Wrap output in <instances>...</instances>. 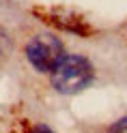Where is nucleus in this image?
<instances>
[{"instance_id": "f03ea898", "label": "nucleus", "mask_w": 127, "mask_h": 133, "mask_svg": "<svg viewBox=\"0 0 127 133\" xmlns=\"http://www.w3.org/2000/svg\"><path fill=\"white\" fill-rule=\"evenodd\" d=\"M26 58L39 73H52L56 64L65 58V47L58 37L50 35V32H41L28 41Z\"/></svg>"}, {"instance_id": "39448f33", "label": "nucleus", "mask_w": 127, "mask_h": 133, "mask_svg": "<svg viewBox=\"0 0 127 133\" xmlns=\"http://www.w3.org/2000/svg\"><path fill=\"white\" fill-rule=\"evenodd\" d=\"M30 133H52V131H50L45 124H37V127H32V131H30Z\"/></svg>"}, {"instance_id": "20e7f679", "label": "nucleus", "mask_w": 127, "mask_h": 133, "mask_svg": "<svg viewBox=\"0 0 127 133\" xmlns=\"http://www.w3.org/2000/svg\"><path fill=\"white\" fill-rule=\"evenodd\" d=\"M108 133H127V118H121V120H116L112 127H110Z\"/></svg>"}, {"instance_id": "7ed1b4c3", "label": "nucleus", "mask_w": 127, "mask_h": 133, "mask_svg": "<svg viewBox=\"0 0 127 133\" xmlns=\"http://www.w3.org/2000/svg\"><path fill=\"white\" fill-rule=\"evenodd\" d=\"M9 52H11V41H9V37H7V32L0 28V58L7 56Z\"/></svg>"}, {"instance_id": "f257e3e1", "label": "nucleus", "mask_w": 127, "mask_h": 133, "mask_svg": "<svg viewBox=\"0 0 127 133\" xmlns=\"http://www.w3.org/2000/svg\"><path fill=\"white\" fill-rule=\"evenodd\" d=\"M93 77H95L93 64L78 54H65V58L50 73L52 86L63 95H75L84 90L93 82Z\"/></svg>"}]
</instances>
